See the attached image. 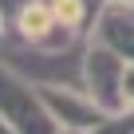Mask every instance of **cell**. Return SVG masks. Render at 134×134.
<instances>
[{
	"label": "cell",
	"instance_id": "6da1fadb",
	"mask_svg": "<svg viewBox=\"0 0 134 134\" xmlns=\"http://www.w3.org/2000/svg\"><path fill=\"white\" fill-rule=\"evenodd\" d=\"M0 114H4L12 126H20L24 134H43V118H36L32 95L20 83H12L4 71H0Z\"/></svg>",
	"mask_w": 134,
	"mask_h": 134
}]
</instances>
